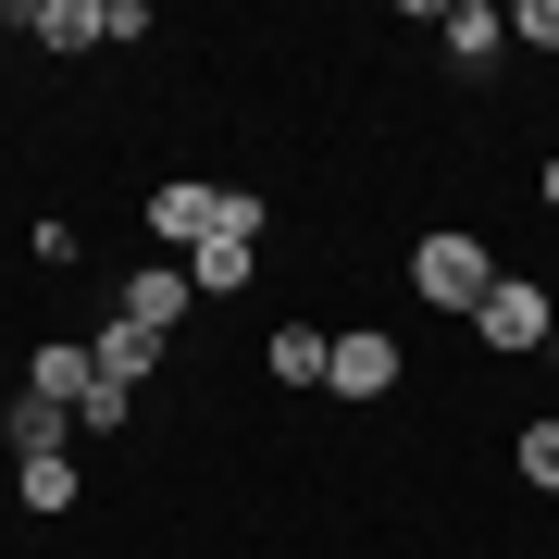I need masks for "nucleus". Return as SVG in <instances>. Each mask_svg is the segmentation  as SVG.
<instances>
[{
    "label": "nucleus",
    "instance_id": "nucleus-9",
    "mask_svg": "<svg viewBox=\"0 0 559 559\" xmlns=\"http://www.w3.org/2000/svg\"><path fill=\"white\" fill-rule=\"evenodd\" d=\"M13 498L38 510V522H50V510H75V498H87V473H75L62 448H38V460H13Z\"/></svg>",
    "mask_w": 559,
    "mask_h": 559
},
{
    "label": "nucleus",
    "instance_id": "nucleus-7",
    "mask_svg": "<svg viewBox=\"0 0 559 559\" xmlns=\"http://www.w3.org/2000/svg\"><path fill=\"white\" fill-rule=\"evenodd\" d=\"M87 385H100V360H87V336H50L38 360H25V399H50V411H75Z\"/></svg>",
    "mask_w": 559,
    "mask_h": 559
},
{
    "label": "nucleus",
    "instance_id": "nucleus-16",
    "mask_svg": "<svg viewBox=\"0 0 559 559\" xmlns=\"http://www.w3.org/2000/svg\"><path fill=\"white\" fill-rule=\"evenodd\" d=\"M510 38H522V50H559V0H522V13H510Z\"/></svg>",
    "mask_w": 559,
    "mask_h": 559
},
{
    "label": "nucleus",
    "instance_id": "nucleus-6",
    "mask_svg": "<svg viewBox=\"0 0 559 559\" xmlns=\"http://www.w3.org/2000/svg\"><path fill=\"white\" fill-rule=\"evenodd\" d=\"M436 38H448L460 75H473V62H498V50H510V13H498V0H448V13H436Z\"/></svg>",
    "mask_w": 559,
    "mask_h": 559
},
{
    "label": "nucleus",
    "instance_id": "nucleus-4",
    "mask_svg": "<svg viewBox=\"0 0 559 559\" xmlns=\"http://www.w3.org/2000/svg\"><path fill=\"white\" fill-rule=\"evenodd\" d=\"M187 299H200V286H187V261H138V274H124V323H150V336H175V323H187Z\"/></svg>",
    "mask_w": 559,
    "mask_h": 559
},
{
    "label": "nucleus",
    "instance_id": "nucleus-12",
    "mask_svg": "<svg viewBox=\"0 0 559 559\" xmlns=\"http://www.w3.org/2000/svg\"><path fill=\"white\" fill-rule=\"evenodd\" d=\"M249 237H200V249H187V286H200V299H237V286H249Z\"/></svg>",
    "mask_w": 559,
    "mask_h": 559
},
{
    "label": "nucleus",
    "instance_id": "nucleus-3",
    "mask_svg": "<svg viewBox=\"0 0 559 559\" xmlns=\"http://www.w3.org/2000/svg\"><path fill=\"white\" fill-rule=\"evenodd\" d=\"M399 373H411V360H399V336L348 323V336H336V373H323V385H336V399H399Z\"/></svg>",
    "mask_w": 559,
    "mask_h": 559
},
{
    "label": "nucleus",
    "instance_id": "nucleus-18",
    "mask_svg": "<svg viewBox=\"0 0 559 559\" xmlns=\"http://www.w3.org/2000/svg\"><path fill=\"white\" fill-rule=\"evenodd\" d=\"M0 62H13V25H0Z\"/></svg>",
    "mask_w": 559,
    "mask_h": 559
},
{
    "label": "nucleus",
    "instance_id": "nucleus-11",
    "mask_svg": "<svg viewBox=\"0 0 559 559\" xmlns=\"http://www.w3.org/2000/svg\"><path fill=\"white\" fill-rule=\"evenodd\" d=\"M261 360H274V385H323V373H336V336H323V323H286Z\"/></svg>",
    "mask_w": 559,
    "mask_h": 559
},
{
    "label": "nucleus",
    "instance_id": "nucleus-2",
    "mask_svg": "<svg viewBox=\"0 0 559 559\" xmlns=\"http://www.w3.org/2000/svg\"><path fill=\"white\" fill-rule=\"evenodd\" d=\"M473 336L498 348V360H535V348L559 336V286H535V274H498V286H485V311H473Z\"/></svg>",
    "mask_w": 559,
    "mask_h": 559
},
{
    "label": "nucleus",
    "instance_id": "nucleus-14",
    "mask_svg": "<svg viewBox=\"0 0 559 559\" xmlns=\"http://www.w3.org/2000/svg\"><path fill=\"white\" fill-rule=\"evenodd\" d=\"M75 423H87V436H124V423H138V385H87Z\"/></svg>",
    "mask_w": 559,
    "mask_h": 559
},
{
    "label": "nucleus",
    "instance_id": "nucleus-13",
    "mask_svg": "<svg viewBox=\"0 0 559 559\" xmlns=\"http://www.w3.org/2000/svg\"><path fill=\"white\" fill-rule=\"evenodd\" d=\"M62 423H75V411H50V399H13V423H0V436H13V460H38V448H62Z\"/></svg>",
    "mask_w": 559,
    "mask_h": 559
},
{
    "label": "nucleus",
    "instance_id": "nucleus-8",
    "mask_svg": "<svg viewBox=\"0 0 559 559\" xmlns=\"http://www.w3.org/2000/svg\"><path fill=\"white\" fill-rule=\"evenodd\" d=\"M87 360H100V385H150V373H162V336H150V323H124V311H112L100 336H87Z\"/></svg>",
    "mask_w": 559,
    "mask_h": 559
},
{
    "label": "nucleus",
    "instance_id": "nucleus-5",
    "mask_svg": "<svg viewBox=\"0 0 559 559\" xmlns=\"http://www.w3.org/2000/svg\"><path fill=\"white\" fill-rule=\"evenodd\" d=\"M212 212H224V187H200V175L150 187V237H162V249H200V237H212Z\"/></svg>",
    "mask_w": 559,
    "mask_h": 559
},
{
    "label": "nucleus",
    "instance_id": "nucleus-19",
    "mask_svg": "<svg viewBox=\"0 0 559 559\" xmlns=\"http://www.w3.org/2000/svg\"><path fill=\"white\" fill-rule=\"evenodd\" d=\"M547 360H559V336H547Z\"/></svg>",
    "mask_w": 559,
    "mask_h": 559
},
{
    "label": "nucleus",
    "instance_id": "nucleus-17",
    "mask_svg": "<svg viewBox=\"0 0 559 559\" xmlns=\"http://www.w3.org/2000/svg\"><path fill=\"white\" fill-rule=\"evenodd\" d=\"M535 200H547V212H559V150H547V175H535Z\"/></svg>",
    "mask_w": 559,
    "mask_h": 559
},
{
    "label": "nucleus",
    "instance_id": "nucleus-10",
    "mask_svg": "<svg viewBox=\"0 0 559 559\" xmlns=\"http://www.w3.org/2000/svg\"><path fill=\"white\" fill-rule=\"evenodd\" d=\"M25 38H50V50H100V0H25Z\"/></svg>",
    "mask_w": 559,
    "mask_h": 559
},
{
    "label": "nucleus",
    "instance_id": "nucleus-1",
    "mask_svg": "<svg viewBox=\"0 0 559 559\" xmlns=\"http://www.w3.org/2000/svg\"><path fill=\"white\" fill-rule=\"evenodd\" d=\"M485 286H498V249H485V237H460V224H448V237H411V299L423 311H460V323H473Z\"/></svg>",
    "mask_w": 559,
    "mask_h": 559
},
{
    "label": "nucleus",
    "instance_id": "nucleus-15",
    "mask_svg": "<svg viewBox=\"0 0 559 559\" xmlns=\"http://www.w3.org/2000/svg\"><path fill=\"white\" fill-rule=\"evenodd\" d=\"M522 485H547V498H559V411L522 423Z\"/></svg>",
    "mask_w": 559,
    "mask_h": 559
}]
</instances>
